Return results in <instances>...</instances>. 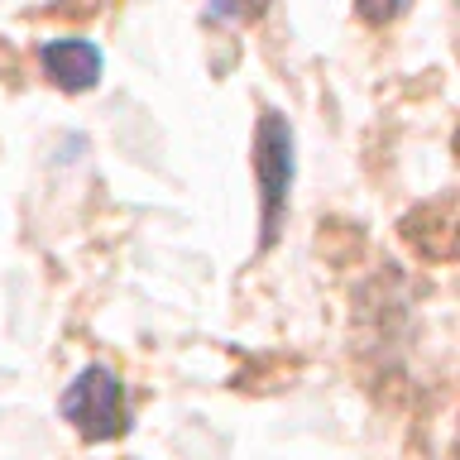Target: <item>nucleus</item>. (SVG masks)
Returning <instances> with one entry per match:
<instances>
[{
  "instance_id": "nucleus-1",
  "label": "nucleus",
  "mask_w": 460,
  "mask_h": 460,
  "mask_svg": "<svg viewBox=\"0 0 460 460\" xmlns=\"http://www.w3.org/2000/svg\"><path fill=\"white\" fill-rule=\"evenodd\" d=\"M254 182H259V235H264V244H273L297 182V139L283 111H264L254 125Z\"/></svg>"
},
{
  "instance_id": "nucleus-2",
  "label": "nucleus",
  "mask_w": 460,
  "mask_h": 460,
  "mask_svg": "<svg viewBox=\"0 0 460 460\" xmlns=\"http://www.w3.org/2000/svg\"><path fill=\"white\" fill-rule=\"evenodd\" d=\"M58 412L72 431H82L86 441H115L129 427V408H125V384L120 374L106 365H86L72 374V384L58 398Z\"/></svg>"
},
{
  "instance_id": "nucleus-3",
  "label": "nucleus",
  "mask_w": 460,
  "mask_h": 460,
  "mask_svg": "<svg viewBox=\"0 0 460 460\" xmlns=\"http://www.w3.org/2000/svg\"><path fill=\"white\" fill-rule=\"evenodd\" d=\"M39 67L58 92H92L106 72V53L92 39H49L39 43Z\"/></svg>"
},
{
  "instance_id": "nucleus-4",
  "label": "nucleus",
  "mask_w": 460,
  "mask_h": 460,
  "mask_svg": "<svg viewBox=\"0 0 460 460\" xmlns=\"http://www.w3.org/2000/svg\"><path fill=\"white\" fill-rule=\"evenodd\" d=\"M355 5L365 10V20L384 24V20H394V14H402V5H408V0H355Z\"/></svg>"
},
{
  "instance_id": "nucleus-5",
  "label": "nucleus",
  "mask_w": 460,
  "mask_h": 460,
  "mask_svg": "<svg viewBox=\"0 0 460 460\" xmlns=\"http://www.w3.org/2000/svg\"><path fill=\"white\" fill-rule=\"evenodd\" d=\"M269 5H273V0H240V10H244V14H264Z\"/></svg>"
}]
</instances>
